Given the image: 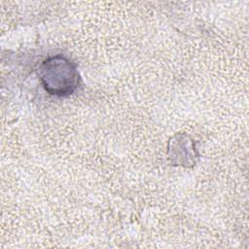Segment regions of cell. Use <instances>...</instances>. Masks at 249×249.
Returning <instances> with one entry per match:
<instances>
[{
    "instance_id": "1",
    "label": "cell",
    "mask_w": 249,
    "mask_h": 249,
    "mask_svg": "<svg viewBox=\"0 0 249 249\" xmlns=\"http://www.w3.org/2000/svg\"><path fill=\"white\" fill-rule=\"evenodd\" d=\"M39 77L46 91L55 96L72 94L81 83L76 64L61 54L45 59L39 67Z\"/></svg>"
}]
</instances>
